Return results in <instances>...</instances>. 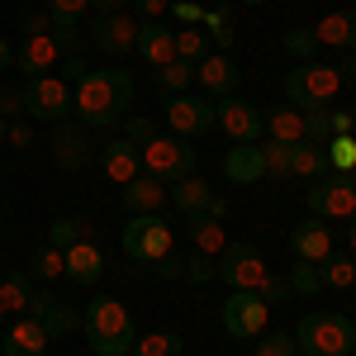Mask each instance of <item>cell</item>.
I'll use <instances>...</instances> for the list:
<instances>
[{"mask_svg":"<svg viewBox=\"0 0 356 356\" xmlns=\"http://www.w3.org/2000/svg\"><path fill=\"white\" fill-rule=\"evenodd\" d=\"M134 105V76L124 67H90L81 81L72 86V110L81 129H110Z\"/></svg>","mask_w":356,"mask_h":356,"instance_id":"obj_1","label":"cell"},{"mask_svg":"<svg viewBox=\"0 0 356 356\" xmlns=\"http://www.w3.org/2000/svg\"><path fill=\"white\" fill-rule=\"evenodd\" d=\"M81 328H86V342H90L95 356H129L134 342H138L129 309H124L119 300H110V295H95V300L86 304Z\"/></svg>","mask_w":356,"mask_h":356,"instance_id":"obj_2","label":"cell"},{"mask_svg":"<svg viewBox=\"0 0 356 356\" xmlns=\"http://www.w3.org/2000/svg\"><path fill=\"white\" fill-rule=\"evenodd\" d=\"M295 347L304 356H352L356 323L342 318V314H304L295 323Z\"/></svg>","mask_w":356,"mask_h":356,"instance_id":"obj_3","label":"cell"},{"mask_svg":"<svg viewBox=\"0 0 356 356\" xmlns=\"http://www.w3.org/2000/svg\"><path fill=\"white\" fill-rule=\"evenodd\" d=\"M342 72L328 67V62H300V67H290V76H285V95H290V105H300V110H318V105H332L337 95H342Z\"/></svg>","mask_w":356,"mask_h":356,"instance_id":"obj_4","label":"cell"},{"mask_svg":"<svg viewBox=\"0 0 356 356\" xmlns=\"http://www.w3.org/2000/svg\"><path fill=\"white\" fill-rule=\"evenodd\" d=\"M138 157H143V171L152 176V181H181V176H191L195 171V143L181 134H157L152 143H143L138 147Z\"/></svg>","mask_w":356,"mask_h":356,"instance_id":"obj_5","label":"cell"},{"mask_svg":"<svg viewBox=\"0 0 356 356\" xmlns=\"http://www.w3.org/2000/svg\"><path fill=\"white\" fill-rule=\"evenodd\" d=\"M214 275H219L223 285H233V290L261 295L266 280H271V266H266V257H261L252 243H228L219 257H214Z\"/></svg>","mask_w":356,"mask_h":356,"instance_id":"obj_6","label":"cell"},{"mask_svg":"<svg viewBox=\"0 0 356 356\" xmlns=\"http://www.w3.org/2000/svg\"><path fill=\"white\" fill-rule=\"evenodd\" d=\"M24 114L38 119V124H62V119L72 114V86L62 81L57 72H48V76H29Z\"/></svg>","mask_w":356,"mask_h":356,"instance_id":"obj_7","label":"cell"},{"mask_svg":"<svg viewBox=\"0 0 356 356\" xmlns=\"http://www.w3.org/2000/svg\"><path fill=\"white\" fill-rule=\"evenodd\" d=\"M171 247H176V233L166 228L157 214H138V219H129V228H124V252L134 257V261H166L171 257Z\"/></svg>","mask_w":356,"mask_h":356,"instance_id":"obj_8","label":"cell"},{"mask_svg":"<svg viewBox=\"0 0 356 356\" xmlns=\"http://www.w3.org/2000/svg\"><path fill=\"white\" fill-rule=\"evenodd\" d=\"M304 204L314 209V219H356V181L323 176L304 191Z\"/></svg>","mask_w":356,"mask_h":356,"instance_id":"obj_9","label":"cell"},{"mask_svg":"<svg viewBox=\"0 0 356 356\" xmlns=\"http://www.w3.org/2000/svg\"><path fill=\"white\" fill-rule=\"evenodd\" d=\"M166 124L181 138H204L214 129V100L209 95H166Z\"/></svg>","mask_w":356,"mask_h":356,"instance_id":"obj_10","label":"cell"},{"mask_svg":"<svg viewBox=\"0 0 356 356\" xmlns=\"http://www.w3.org/2000/svg\"><path fill=\"white\" fill-rule=\"evenodd\" d=\"M214 124H219L233 143H261V138H266V129H261V110L247 105L243 95H223V100H214Z\"/></svg>","mask_w":356,"mask_h":356,"instance_id":"obj_11","label":"cell"},{"mask_svg":"<svg viewBox=\"0 0 356 356\" xmlns=\"http://www.w3.org/2000/svg\"><path fill=\"white\" fill-rule=\"evenodd\" d=\"M266 309L271 304L261 300V295H252V290H238V295H228L223 300V328L228 337H257V332H266Z\"/></svg>","mask_w":356,"mask_h":356,"instance_id":"obj_12","label":"cell"},{"mask_svg":"<svg viewBox=\"0 0 356 356\" xmlns=\"http://www.w3.org/2000/svg\"><path fill=\"white\" fill-rule=\"evenodd\" d=\"M90 43H95L105 57H114V62H119V57L134 53L138 19H134V15H124V10H119V15H100V19L90 24Z\"/></svg>","mask_w":356,"mask_h":356,"instance_id":"obj_13","label":"cell"},{"mask_svg":"<svg viewBox=\"0 0 356 356\" xmlns=\"http://www.w3.org/2000/svg\"><path fill=\"white\" fill-rule=\"evenodd\" d=\"M195 81H200V90H204L209 100H223V95H238L243 72H238V62L228 53H204L195 62Z\"/></svg>","mask_w":356,"mask_h":356,"instance_id":"obj_14","label":"cell"},{"mask_svg":"<svg viewBox=\"0 0 356 356\" xmlns=\"http://www.w3.org/2000/svg\"><path fill=\"white\" fill-rule=\"evenodd\" d=\"M62 43H57V33H29L24 43H19V53H15V67L24 72V76H48L57 62H62Z\"/></svg>","mask_w":356,"mask_h":356,"instance_id":"obj_15","label":"cell"},{"mask_svg":"<svg viewBox=\"0 0 356 356\" xmlns=\"http://www.w3.org/2000/svg\"><path fill=\"white\" fill-rule=\"evenodd\" d=\"M134 53L143 57L147 67H166V62H176V29H166L162 19H143V24H138Z\"/></svg>","mask_w":356,"mask_h":356,"instance_id":"obj_16","label":"cell"},{"mask_svg":"<svg viewBox=\"0 0 356 356\" xmlns=\"http://www.w3.org/2000/svg\"><path fill=\"white\" fill-rule=\"evenodd\" d=\"M290 252L300 257V261H328L332 257V228L323 219H304L295 223V233H290Z\"/></svg>","mask_w":356,"mask_h":356,"instance_id":"obj_17","label":"cell"},{"mask_svg":"<svg viewBox=\"0 0 356 356\" xmlns=\"http://www.w3.org/2000/svg\"><path fill=\"white\" fill-rule=\"evenodd\" d=\"M48 328L38 323V318H19V323H10L5 328V342H0V356H43L48 352Z\"/></svg>","mask_w":356,"mask_h":356,"instance_id":"obj_18","label":"cell"},{"mask_svg":"<svg viewBox=\"0 0 356 356\" xmlns=\"http://www.w3.org/2000/svg\"><path fill=\"white\" fill-rule=\"evenodd\" d=\"M119 204H124L129 214H157V209L166 204V186L143 171V176L129 181V186H119Z\"/></svg>","mask_w":356,"mask_h":356,"instance_id":"obj_19","label":"cell"},{"mask_svg":"<svg viewBox=\"0 0 356 356\" xmlns=\"http://www.w3.org/2000/svg\"><path fill=\"white\" fill-rule=\"evenodd\" d=\"M223 176L238 181V186H252L266 176V162H261V143H233L228 157H223Z\"/></svg>","mask_w":356,"mask_h":356,"instance_id":"obj_20","label":"cell"},{"mask_svg":"<svg viewBox=\"0 0 356 356\" xmlns=\"http://www.w3.org/2000/svg\"><path fill=\"white\" fill-rule=\"evenodd\" d=\"M100 162H105V176H110L114 186H129L134 176H143V157H138V147L129 143V138H114V143H105Z\"/></svg>","mask_w":356,"mask_h":356,"instance_id":"obj_21","label":"cell"},{"mask_svg":"<svg viewBox=\"0 0 356 356\" xmlns=\"http://www.w3.org/2000/svg\"><path fill=\"white\" fill-rule=\"evenodd\" d=\"M166 200H171V204H176V209H181V214H186V219H191V214H204V209H209V200H214V191H209V181H204V176H181V181H171V191H166Z\"/></svg>","mask_w":356,"mask_h":356,"instance_id":"obj_22","label":"cell"},{"mask_svg":"<svg viewBox=\"0 0 356 356\" xmlns=\"http://www.w3.org/2000/svg\"><path fill=\"white\" fill-rule=\"evenodd\" d=\"M67 275L76 280V285H95L100 280V271H105V257H100V247H95V238H86V243H72L67 252Z\"/></svg>","mask_w":356,"mask_h":356,"instance_id":"obj_23","label":"cell"},{"mask_svg":"<svg viewBox=\"0 0 356 356\" xmlns=\"http://www.w3.org/2000/svg\"><path fill=\"white\" fill-rule=\"evenodd\" d=\"M318 48H356V10H332L314 24Z\"/></svg>","mask_w":356,"mask_h":356,"instance_id":"obj_24","label":"cell"},{"mask_svg":"<svg viewBox=\"0 0 356 356\" xmlns=\"http://www.w3.org/2000/svg\"><path fill=\"white\" fill-rule=\"evenodd\" d=\"M186 238L195 243L200 257H219L223 247H228V228L219 219H209V214H191L186 219Z\"/></svg>","mask_w":356,"mask_h":356,"instance_id":"obj_25","label":"cell"},{"mask_svg":"<svg viewBox=\"0 0 356 356\" xmlns=\"http://www.w3.org/2000/svg\"><path fill=\"white\" fill-rule=\"evenodd\" d=\"M261 129L271 143H304V114L295 105H275L261 114Z\"/></svg>","mask_w":356,"mask_h":356,"instance_id":"obj_26","label":"cell"},{"mask_svg":"<svg viewBox=\"0 0 356 356\" xmlns=\"http://www.w3.org/2000/svg\"><path fill=\"white\" fill-rule=\"evenodd\" d=\"M290 176H304V181H323V176H332L328 152H323L318 143H295V147H290Z\"/></svg>","mask_w":356,"mask_h":356,"instance_id":"obj_27","label":"cell"},{"mask_svg":"<svg viewBox=\"0 0 356 356\" xmlns=\"http://www.w3.org/2000/svg\"><path fill=\"white\" fill-rule=\"evenodd\" d=\"M53 157H57V166H86L90 162V143H86V134L81 129L57 124L53 129Z\"/></svg>","mask_w":356,"mask_h":356,"instance_id":"obj_28","label":"cell"},{"mask_svg":"<svg viewBox=\"0 0 356 356\" xmlns=\"http://www.w3.org/2000/svg\"><path fill=\"white\" fill-rule=\"evenodd\" d=\"M186 352V342H181V332H138L134 352L129 356H181Z\"/></svg>","mask_w":356,"mask_h":356,"instance_id":"obj_29","label":"cell"},{"mask_svg":"<svg viewBox=\"0 0 356 356\" xmlns=\"http://www.w3.org/2000/svg\"><path fill=\"white\" fill-rule=\"evenodd\" d=\"M29 300H33V280L29 275H5L0 280V309L5 314H29Z\"/></svg>","mask_w":356,"mask_h":356,"instance_id":"obj_30","label":"cell"},{"mask_svg":"<svg viewBox=\"0 0 356 356\" xmlns=\"http://www.w3.org/2000/svg\"><path fill=\"white\" fill-rule=\"evenodd\" d=\"M86 238H95V223L90 219H53V228H48V243L62 247V252L72 243H86Z\"/></svg>","mask_w":356,"mask_h":356,"instance_id":"obj_31","label":"cell"},{"mask_svg":"<svg viewBox=\"0 0 356 356\" xmlns=\"http://www.w3.org/2000/svg\"><path fill=\"white\" fill-rule=\"evenodd\" d=\"M323 152H328L332 176H352V171H356V134L328 138V143H323Z\"/></svg>","mask_w":356,"mask_h":356,"instance_id":"obj_32","label":"cell"},{"mask_svg":"<svg viewBox=\"0 0 356 356\" xmlns=\"http://www.w3.org/2000/svg\"><path fill=\"white\" fill-rule=\"evenodd\" d=\"M191 81H195V67L191 62H166V67H157V86H162L166 95H186L191 90Z\"/></svg>","mask_w":356,"mask_h":356,"instance_id":"obj_33","label":"cell"},{"mask_svg":"<svg viewBox=\"0 0 356 356\" xmlns=\"http://www.w3.org/2000/svg\"><path fill=\"white\" fill-rule=\"evenodd\" d=\"M304 114V143H328L332 138V105H318V110H300Z\"/></svg>","mask_w":356,"mask_h":356,"instance_id":"obj_34","label":"cell"},{"mask_svg":"<svg viewBox=\"0 0 356 356\" xmlns=\"http://www.w3.org/2000/svg\"><path fill=\"white\" fill-rule=\"evenodd\" d=\"M323 290V266L318 261H300L295 257V271H290V295H314Z\"/></svg>","mask_w":356,"mask_h":356,"instance_id":"obj_35","label":"cell"},{"mask_svg":"<svg viewBox=\"0 0 356 356\" xmlns=\"http://www.w3.org/2000/svg\"><path fill=\"white\" fill-rule=\"evenodd\" d=\"M209 53V38H204V33H200V29L195 24H186V29H176V57H181V62H200V57Z\"/></svg>","mask_w":356,"mask_h":356,"instance_id":"obj_36","label":"cell"},{"mask_svg":"<svg viewBox=\"0 0 356 356\" xmlns=\"http://www.w3.org/2000/svg\"><path fill=\"white\" fill-rule=\"evenodd\" d=\"M86 10H90V0H48V19H53V29H76Z\"/></svg>","mask_w":356,"mask_h":356,"instance_id":"obj_37","label":"cell"},{"mask_svg":"<svg viewBox=\"0 0 356 356\" xmlns=\"http://www.w3.org/2000/svg\"><path fill=\"white\" fill-rule=\"evenodd\" d=\"M323 285H332V290H352L356 285V261L352 257H328V261H323Z\"/></svg>","mask_w":356,"mask_h":356,"instance_id":"obj_38","label":"cell"},{"mask_svg":"<svg viewBox=\"0 0 356 356\" xmlns=\"http://www.w3.org/2000/svg\"><path fill=\"white\" fill-rule=\"evenodd\" d=\"M290 147L295 143H261V162H266V176H275V181H285L290 176Z\"/></svg>","mask_w":356,"mask_h":356,"instance_id":"obj_39","label":"cell"},{"mask_svg":"<svg viewBox=\"0 0 356 356\" xmlns=\"http://www.w3.org/2000/svg\"><path fill=\"white\" fill-rule=\"evenodd\" d=\"M33 271H38V280H57V275H67V257H62V247H43L38 257H33Z\"/></svg>","mask_w":356,"mask_h":356,"instance_id":"obj_40","label":"cell"},{"mask_svg":"<svg viewBox=\"0 0 356 356\" xmlns=\"http://www.w3.org/2000/svg\"><path fill=\"white\" fill-rule=\"evenodd\" d=\"M314 48H318L314 29H290V33H285V53H290V57H300V62H314Z\"/></svg>","mask_w":356,"mask_h":356,"instance_id":"obj_41","label":"cell"},{"mask_svg":"<svg viewBox=\"0 0 356 356\" xmlns=\"http://www.w3.org/2000/svg\"><path fill=\"white\" fill-rule=\"evenodd\" d=\"M200 24L209 29V38L219 43V48H233V19L223 15V10H204V19Z\"/></svg>","mask_w":356,"mask_h":356,"instance_id":"obj_42","label":"cell"},{"mask_svg":"<svg viewBox=\"0 0 356 356\" xmlns=\"http://www.w3.org/2000/svg\"><path fill=\"white\" fill-rule=\"evenodd\" d=\"M257 356H300L295 332H266V337H261V347H257Z\"/></svg>","mask_w":356,"mask_h":356,"instance_id":"obj_43","label":"cell"},{"mask_svg":"<svg viewBox=\"0 0 356 356\" xmlns=\"http://www.w3.org/2000/svg\"><path fill=\"white\" fill-rule=\"evenodd\" d=\"M124 138H129L134 147H143V143H152V138H157V124H152V119H143V114H134V119L124 124Z\"/></svg>","mask_w":356,"mask_h":356,"instance_id":"obj_44","label":"cell"},{"mask_svg":"<svg viewBox=\"0 0 356 356\" xmlns=\"http://www.w3.org/2000/svg\"><path fill=\"white\" fill-rule=\"evenodd\" d=\"M57 67H62L57 76H62V81H67V86H76V81H81V76H86V72H90V67H86V62H81V53H67V57H62V62H57Z\"/></svg>","mask_w":356,"mask_h":356,"instance_id":"obj_45","label":"cell"},{"mask_svg":"<svg viewBox=\"0 0 356 356\" xmlns=\"http://www.w3.org/2000/svg\"><path fill=\"white\" fill-rule=\"evenodd\" d=\"M5 143H10V147H29V143H33V124H24V119H10Z\"/></svg>","mask_w":356,"mask_h":356,"instance_id":"obj_46","label":"cell"},{"mask_svg":"<svg viewBox=\"0 0 356 356\" xmlns=\"http://www.w3.org/2000/svg\"><path fill=\"white\" fill-rule=\"evenodd\" d=\"M171 15H176L181 24H200V19H204V5H195V0H171Z\"/></svg>","mask_w":356,"mask_h":356,"instance_id":"obj_47","label":"cell"},{"mask_svg":"<svg viewBox=\"0 0 356 356\" xmlns=\"http://www.w3.org/2000/svg\"><path fill=\"white\" fill-rule=\"evenodd\" d=\"M0 114L5 119H19L24 114V90H0Z\"/></svg>","mask_w":356,"mask_h":356,"instance_id":"obj_48","label":"cell"},{"mask_svg":"<svg viewBox=\"0 0 356 356\" xmlns=\"http://www.w3.org/2000/svg\"><path fill=\"white\" fill-rule=\"evenodd\" d=\"M261 300H266V304L290 300V280H280V275H271V280H266V290H261Z\"/></svg>","mask_w":356,"mask_h":356,"instance_id":"obj_49","label":"cell"},{"mask_svg":"<svg viewBox=\"0 0 356 356\" xmlns=\"http://www.w3.org/2000/svg\"><path fill=\"white\" fill-rule=\"evenodd\" d=\"M356 134V110H332V138Z\"/></svg>","mask_w":356,"mask_h":356,"instance_id":"obj_50","label":"cell"},{"mask_svg":"<svg viewBox=\"0 0 356 356\" xmlns=\"http://www.w3.org/2000/svg\"><path fill=\"white\" fill-rule=\"evenodd\" d=\"M134 5H138L143 19H162L166 10H171V0H134Z\"/></svg>","mask_w":356,"mask_h":356,"instance_id":"obj_51","label":"cell"},{"mask_svg":"<svg viewBox=\"0 0 356 356\" xmlns=\"http://www.w3.org/2000/svg\"><path fill=\"white\" fill-rule=\"evenodd\" d=\"M191 280H214V257H191Z\"/></svg>","mask_w":356,"mask_h":356,"instance_id":"obj_52","label":"cell"},{"mask_svg":"<svg viewBox=\"0 0 356 356\" xmlns=\"http://www.w3.org/2000/svg\"><path fill=\"white\" fill-rule=\"evenodd\" d=\"M204 214H209V219H228V200H219V195H214V200H209V209H204Z\"/></svg>","mask_w":356,"mask_h":356,"instance_id":"obj_53","label":"cell"},{"mask_svg":"<svg viewBox=\"0 0 356 356\" xmlns=\"http://www.w3.org/2000/svg\"><path fill=\"white\" fill-rule=\"evenodd\" d=\"M90 5H95V10H100V15H119V10H124V5H129V0H90Z\"/></svg>","mask_w":356,"mask_h":356,"instance_id":"obj_54","label":"cell"},{"mask_svg":"<svg viewBox=\"0 0 356 356\" xmlns=\"http://www.w3.org/2000/svg\"><path fill=\"white\" fill-rule=\"evenodd\" d=\"M10 67H15V53H10V43L0 38V72H10Z\"/></svg>","mask_w":356,"mask_h":356,"instance_id":"obj_55","label":"cell"},{"mask_svg":"<svg viewBox=\"0 0 356 356\" xmlns=\"http://www.w3.org/2000/svg\"><path fill=\"white\" fill-rule=\"evenodd\" d=\"M347 252H352V257H356V223H352V228H347Z\"/></svg>","mask_w":356,"mask_h":356,"instance_id":"obj_56","label":"cell"},{"mask_svg":"<svg viewBox=\"0 0 356 356\" xmlns=\"http://www.w3.org/2000/svg\"><path fill=\"white\" fill-rule=\"evenodd\" d=\"M5 129H10V119H5V114H0V143H5Z\"/></svg>","mask_w":356,"mask_h":356,"instance_id":"obj_57","label":"cell"},{"mask_svg":"<svg viewBox=\"0 0 356 356\" xmlns=\"http://www.w3.org/2000/svg\"><path fill=\"white\" fill-rule=\"evenodd\" d=\"M238 5H266V0H238Z\"/></svg>","mask_w":356,"mask_h":356,"instance_id":"obj_58","label":"cell"},{"mask_svg":"<svg viewBox=\"0 0 356 356\" xmlns=\"http://www.w3.org/2000/svg\"><path fill=\"white\" fill-rule=\"evenodd\" d=\"M5 318H10V314H5V309H0V323H5Z\"/></svg>","mask_w":356,"mask_h":356,"instance_id":"obj_59","label":"cell"},{"mask_svg":"<svg viewBox=\"0 0 356 356\" xmlns=\"http://www.w3.org/2000/svg\"><path fill=\"white\" fill-rule=\"evenodd\" d=\"M352 261H356V257H352Z\"/></svg>","mask_w":356,"mask_h":356,"instance_id":"obj_60","label":"cell"},{"mask_svg":"<svg viewBox=\"0 0 356 356\" xmlns=\"http://www.w3.org/2000/svg\"><path fill=\"white\" fill-rule=\"evenodd\" d=\"M352 323H356V318H352Z\"/></svg>","mask_w":356,"mask_h":356,"instance_id":"obj_61","label":"cell"}]
</instances>
